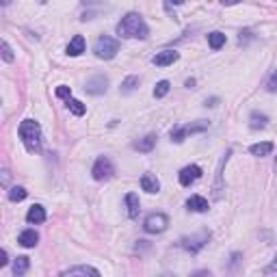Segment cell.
<instances>
[{"instance_id":"obj_1","label":"cell","mask_w":277,"mask_h":277,"mask_svg":"<svg viewBox=\"0 0 277 277\" xmlns=\"http://www.w3.org/2000/svg\"><path fill=\"white\" fill-rule=\"evenodd\" d=\"M117 35L126 37V39H148L150 28L138 13H128L117 24Z\"/></svg>"},{"instance_id":"obj_2","label":"cell","mask_w":277,"mask_h":277,"mask_svg":"<svg viewBox=\"0 0 277 277\" xmlns=\"http://www.w3.org/2000/svg\"><path fill=\"white\" fill-rule=\"evenodd\" d=\"M20 136L28 152H39L41 148V126L33 119H24L20 124Z\"/></svg>"},{"instance_id":"obj_3","label":"cell","mask_w":277,"mask_h":277,"mask_svg":"<svg viewBox=\"0 0 277 277\" xmlns=\"http://www.w3.org/2000/svg\"><path fill=\"white\" fill-rule=\"evenodd\" d=\"M94 52H96V57H98V59L109 61V59H113V57L119 52V41H117V39H113V37L102 35V37H100V39L96 41Z\"/></svg>"},{"instance_id":"obj_4","label":"cell","mask_w":277,"mask_h":277,"mask_svg":"<svg viewBox=\"0 0 277 277\" xmlns=\"http://www.w3.org/2000/svg\"><path fill=\"white\" fill-rule=\"evenodd\" d=\"M91 173H94V180H98V182L111 180V178H113V173H115V167H113V163H111V158L100 156V158L96 160L94 169H91Z\"/></svg>"},{"instance_id":"obj_5","label":"cell","mask_w":277,"mask_h":277,"mask_svg":"<svg viewBox=\"0 0 277 277\" xmlns=\"http://www.w3.org/2000/svg\"><path fill=\"white\" fill-rule=\"evenodd\" d=\"M206 128H208V121H197V124H187V126H175V128L171 130V141L182 143L189 134H193V132H204Z\"/></svg>"},{"instance_id":"obj_6","label":"cell","mask_w":277,"mask_h":277,"mask_svg":"<svg viewBox=\"0 0 277 277\" xmlns=\"http://www.w3.org/2000/svg\"><path fill=\"white\" fill-rule=\"evenodd\" d=\"M167 225H169V219H167V214H163V212H154V214H150V217L143 221V227H145V232H148V234L165 232Z\"/></svg>"},{"instance_id":"obj_7","label":"cell","mask_w":277,"mask_h":277,"mask_svg":"<svg viewBox=\"0 0 277 277\" xmlns=\"http://www.w3.org/2000/svg\"><path fill=\"white\" fill-rule=\"evenodd\" d=\"M106 89H109V78L106 76H94V78H89L87 84H84V91L91 96H102L106 94Z\"/></svg>"},{"instance_id":"obj_8","label":"cell","mask_w":277,"mask_h":277,"mask_svg":"<svg viewBox=\"0 0 277 277\" xmlns=\"http://www.w3.org/2000/svg\"><path fill=\"white\" fill-rule=\"evenodd\" d=\"M199 178H202V169H199L197 165H189L180 171V184L182 187H191V184L197 182Z\"/></svg>"},{"instance_id":"obj_9","label":"cell","mask_w":277,"mask_h":277,"mask_svg":"<svg viewBox=\"0 0 277 277\" xmlns=\"http://www.w3.org/2000/svg\"><path fill=\"white\" fill-rule=\"evenodd\" d=\"M208 238H210V234L208 232H202L199 236H193V238H184L182 245H184V249H189L191 253H197L199 249L204 247V245L208 243Z\"/></svg>"},{"instance_id":"obj_10","label":"cell","mask_w":277,"mask_h":277,"mask_svg":"<svg viewBox=\"0 0 277 277\" xmlns=\"http://www.w3.org/2000/svg\"><path fill=\"white\" fill-rule=\"evenodd\" d=\"M178 59H180L178 52H173V50H163V52H158V55L152 59V63L156 65V67H167V65H173Z\"/></svg>"},{"instance_id":"obj_11","label":"cell","mask_w":277,"mask_h":277,"mask_svg":"<svg viewBox=\"0 0 277 277\" xmlns=\"http://www.w3.org/2000/svg\"><path fill=\"white\" fill-rule=\"evenodd\" d=\"M126 206H128V217L130 219H136L138 212H141V202H138V195L136 193H128L126 195Z\"/></svg>"},{"instance_id":"obj_12","label":"cell","mask_w":277,"mask_h":277,"mask_svg":"<svg viewBox=\"0 0 277 277\" xmlns=\"http://www.w3.org/2000/svg\"><path fill=\"white\" fill-rule=\"evenodd\" d=\"M141 189L148 191V193H158V191H160V182H158V178L154 173H145L143 178H141Z\"/></svg>"},{"instance_id":"obj_13","label":"cell","mask_w":277,"mask_h":277,"mask_svg":"<svg viewBox=\"0 0 277 277\" xmlns=\"http://www.w3.org/2000/svg\"><path fill=\"white\" fill-rule=\"evenodd\" d=\"M37 241H39V234H37L35 229H24L18 238V243L22 245V247H35Z\"/></svg>"},{"instance_id":"obj_14","label":"cell","mask_w":277,"mask_h":277,"mask_svg":"<svg viewBox=\"0 0 277 277\" xmlns=\"http://www.w3.org/2000/svg\"><path fill=\"white\" fill-rule=\"evenodd\" d=\"M187 208H189V210H193V212H206L208 210V202H206V197H202V195H193V197H189Z\"/></svg>"},{"instance_id":"obj_15","label":"cell","mask_w":277,"mask_h":277,"mask_svg":"<svg viewBox=\"0 0 277 277\" xmlns=\"http://www.w3.org/2000/svg\"><path fill=\"white\" fill-rule=\"evenodd\" d=\"M84 52V37L82 35H76L72 41H69V45H67V55L69 57H78V55H82Z\"/></svg>"},{"instance_id":"obj_16","label":"cell","mask_w":277,"mask_h":277,"mask_svg":"<svg viewBox=\"0 0 277 277\" xmlns=\"http://www.w3.org/2000/svg\"><path fill=\"white\" fill-rule=\"evenodd\" d=\"M61 275H69V277H74V275H100V271L98 268H94V266H72V268H65Z\"/></svg>"},{"instance_id":"obj_17","label":"cell","mask_w":277,"mask_h":277,"mask_svg":"<svg viewBox=\"0 0 277 277\" xmlns=\"http://www.w3.org/2000/svg\"><path fill=\"white\" fill-rule=\"evenodd\" d=\"M26 221L28 223H43L45 221V210H43V206H33L30 210L26 212Z\"/></svg>"},{"instance_id":"obj_18","label":"cell","mask_w":277,"mask_h":277,"mask_svg":"<svg viewBox=\"0 0 277 277\" xmlns=\"http://www.w3.org/2000/svg\"><path fill=\"white\" fill-rule=\"evenodd\" d=\"M154 145H156V134H148V136H143L141 141L134 143V150H138V152H152Z\"/></svg>"},{"instance_id":"obj_19","label":"cell","mask_w":277,"mask_h":277,"mask_svg":"<svg viewBox=\"0 0 277 277\" xmlns=\"http://www.w3.org/2000/svg\"><path fill=\"white\" fill-rule=\"evenodd\" d=\"M266 124H268V117L264 113H258V111H253L251 113V121H249V126L253 128V130H262V128H266Z\"/></svg>"},{"instance_id":"obj_20","label":"cell","mask_w":277,"mask_h":277,"mask_svg":"<svg viewBox=\"0 0 277 277\" xmlns=\"http://www.w3.org/2000/svg\"><path fill=\"white\" fill-rule=\"evenodd\" d=\"M249 152L253 154V156H268V154L273 152V143H268V141L256 143V145H251V148H249Z\"/></svg>"},{"instance_id":"obj_21","label":"cell","mask_w":277,"mask_h":277,"mask_svg":"<svg viewBox=\"0 0 277 277\" xmlns=\"http://www.w3.org/2000/svg\"><path fill=\"white\" fill-rule=\"evenodd\" d=\"M28 266H30V260L26 256H20V258H15V262H13V275H24L28 271Z\"/></svg>"},{"instance_id":"obj_22","label":"cell","mask_w":277,"mask_h":277,"mask_svg":"<svg viewBox=\"0 0 277 277\" xmlns=\"http://www.w3.org/2000/svg\"><path fill=\"white\" fill-rule=\"evenodd\" d=\"M138 87V76H128V78L124 80V82H121V94H124V96H128V94H132V91Z\"/></svg>"},{"instance_id":"obj_23","label":"cell","mask_w":277,"mask_h":277,"mask_svg":"<svg viewBox=\"0 0 277 277\" xmlns=\"http://www.w3.org/2000/svg\"><path fill=\"white\" fill-rule=\"evenodd\" d=\"M208 43H210V48L212 50H219L223 43H225V35L219 33V30H214V33L208 35Z\"/></svg>"},{"instance_id":"obj_24","label":"cell","mask_w":277,"mask_h":277,"mask_svg":"<svg viewBox=\"0 0 277 277\" xmlns=\"http://www.w3.org/2000/svg\"><path fill=\"white\" fill-rule=\"evenodd\" d=\"M67 109L72 111V113L76 115V117H82V115H84V104L78 102V100H74V98H69V100H67Z\"/></svg>"},{"instance_id":"obj_25","label":"cell","mask_w":277,"mask_h":277,"mask_svg":"<svg viewBox=\"0 0 277 277\" xmlns=\"http://www.w3.org/2000/svg\"><path fill=\"white\" fill-rule=\"evenodd\" d=\"M26 195H28V191L24 187H13L9 191V199H11V202H22V199H26Z\"/></svg>"},{"instance_id":"obj_26","label":"cell","mask_w":277,"mask_h":277,"mask_svg":"<svg viewBox=\"0 0 277 277\" xmlns=\"http://www.w3.org/2000/svg\"><path fill=\"white\" fill-rule=\"evenodd\" d=\"M169 89H171V82H169V80H160L156 84V89H154V98H165L169 94Z\"/></svg>"},{"instance_id":"obj_27","label":"cell","mask_w":277,"mask_h":277,"mask_svg":"<svg viewBox=\"0 0 277 277\" xmlns=\"http://www.w3.org/2000/svg\"><path fill=\"white\" fill-rule=\"evenodd\" d=\"M0 48H3V59L7 61V63H11V61H13V50L9 48V43L3 41V45H0Z\"/></svg>"},{"instance_id":"obj_28","label":"cell","mask_w":277,"mask_h":277,"mask_svg":"<svg viewBox=\"0 0 277 277\" xmlns=\"http://www.w3.org/2000/svg\"><path fill=\"white\" fill-rule=\"evenodd\" d=\"M57 98L69 100V98H72V89H69V87H65V84H61V87H57Z\"/></svg>"},{"instance_id":"obj_29","label":"cell","mask_w":277,"mask_h":277,"mask_svg":"<svg viewBox=\"0 0 277 277\" xmlns=\"http://www.w3.org/2000/svg\"><path fill=\"white\" fill-rule=\"evenodd\" d=\"M266 89H268V91H277V69L271 74V78H268V82H266Z\"/></svg>"},{"instance_id":"obj_30","label":"cell","mask_w":277,"mask_h":277,"mask_svg":"<svg viewBox=\"0 0 277 277\" xmlns=\"http://www.w3.org/2000/svg\"><path fill=\"white\" fill-rule=\"evenodd\" d=\"M7 262H9V260H7V251L3 249V251H0V266H5Z\"/></svg>"},{"instance_id":"obj_31","label":"cell","mask_w":277,"mask_h":277,"mask_svg":"<svg viewBox=\"0 0 277 277\" xmlns=\"http://www.w3.org/2000/svg\"><path fill=\"white\" fill-rule=\"evenodd\" d=\"M275 268H277V256H275V262H273L271 266H266V268H264V273H273Z\"/></svg>"},{"instance_id":"obj_32","label":"cell","mask_w":277,"mask_h":277,"mask_svg":"<svg viewBox=\"0 0 277 277\" xmlns=\"http://www.w3.org/2000/svg\"><path fill=\"white\" fill-rule=\"evenodd\" d=\"M221 5H225V7H232V5H236V3H241V0H219Z\"/></svg>"},{"instance_id":"obj_33","label":"cell","mask_w":277,"mask_h":277,"mask_svg":"<svg viewBox=\"0 0 277 277\" xmlns=\"http://www.w3.org/2000/svg\"><path fill=\"white\" fill-rule=\"evenodd\" d=\"M169 3H171V5H182L184 0H169Z\"/></svg>"},{"instance_id":"obj_34","label":"cell","mask_w":277,"mask_h":277,"mask_svg":"<svg viewBox=\"0 0 277 277\" xmlns=\"http://www.w3.org/2000/svg\"><path fill=\"white\" fill-rule=\"evenodd\" d=\"M11 3V0H3V5H9Z\"/></svg>"},{"instance_id":"obj_35","label":"cell","mask_w":277,"mask_h":277,"mask_svg":"<svg viewBox=\"0 0 277 277\" xmlns=\"http://www.w3.org/2000/svg\"><path fill=\"white\" fill-rule=\"evenodd\" d=\"M275 169H277V160H275Z\"/></svg>"}]
</instances>
